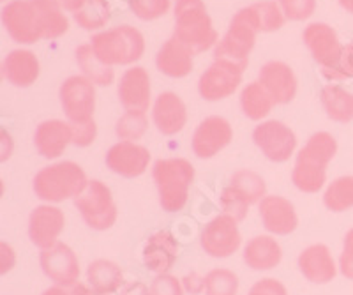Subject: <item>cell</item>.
Instances as JSON below:
<instances>
[{
  "label": "cell",
  "mask_w": 353,
  "mask_h": 295,
  "mask_svg": "<svg viewBox=\"0 0 353 295\" xmlns=\"http://www.w3.org/2000/svg\"><path fill=\"white\" fill-rule=\"evenodd\" d=\"M43 295H71V290L65 287H59V285H53V287L46 288L43 292Z\"/></svg>",
  "instance_id": "51"
},
{
  "label": "cell",
  "mask_w": 353,
  "mask_h": 295,
  "mask_svg": "<svg viewBox=\"0 0 353 295\" xmlns=\"http://www.w3.org/2000/svg\"><path fill=\"white\" fill-rule=\"evenodd\" d=\"M179 256V243L170 232H156L143 246V263L154 274H168Z\"/></svg>",
  "instance_id": "23"
},
{
  "label": "cell",
  "mask_w": 353,
  "mask_h": 295,
  "mask_svg": "<svg viewBox=\"0 0 353 295\" xmlns=\"http://www.w3.org/2000/svg\"><path fill=\"white\" fill-rule=\"evenodd\" d=\"M17 265V253L9 244H0V274H6Z\"/></svg>",
  "instance_id": "47"
},
{
  "label": "cell",
  "mask_w": 353,
  "mask_h": 295,
  "mask_svg": "<svg viewBox=\"0 0 353 295\" xmlns=\"http://www.w3.org/2000/svg\"><path fill=\"white\" fill-rule=\"evenodd\" d=\"M150 77L147 69L134 65L119 81V99L125 110L147 112L150 106Z\"/></svg>",
  "instance_id": "21"
},
{
  "label": "cell",
  "mask_w": 353,
  "mask_h": 295,
  "mask_svg": "<svg viewBox=\"0 0 353 295\" xmlns=\"http://www.w3.org/2000/svg\"><path fill=\"white\" fill-rule=\"evenodd\" d=\"M72 125V143L77 147H88L96 140L97 125L96 122H85V124H71Z\"/></svg>",
  "instance_id": "43"
},
{
  "label": "cell",
  "mask_w": 353,
  "mask_h": 295,
  "mask_svg": "<svg viewBox=\"0 0 353 295\" xmlns=\"http://www.w3.org/2000/svg\"><path fill=\"white\" fill-rule=\"evenodd\" d=\"M39 265L44 276L59 287L71 288L80 281V260L64 243H57L48 250H41Z\"/></svg>",
  "instance_id": "12"
},
{
  "label": "cell",
  "mask_w": 353,
  "mask_h": 295,
  "mask_svg": "<svg viewBox=\"0 0 353 295\" xmlns=\"http://www.w3.org/2000/svg\"><path fill=\"white\" fill-rule=\"evenodd\" d=\"M230 187L237 191L241 196H244L249 205L261 202L267 196V186L265 181L258 174L251 170H239L230 179Z\"/></svg>",
  "instance_id": "35"
},
{
  "label": "cell",
  "mask_w": 353,
  "mask_h": 295,
  "mask_svg": "<svg viewBox=\"0 0 353 295\" xmlns=\"http://www.w3.org/2000/svg\"><path fill=\"white\" fill-rule=\"evenodd\" d=\"M337 152L336 138L327 131L314 133L297 154L292 182L302 193H318L325 186L327 166Z\"/></svg>",
  "instance_id": "2"
},
{
  "label": "cell",
  "mask_w": 353,
  "mask_h": 295,
  "mask_svg": "<svg viewBox=\"0 0 353 295\" xmlns=\"http://www.w3.org/2000/svg\"><path fill=\"white\" fill-rule=\"evenodd\" d=\"M74 207L80 210L81 218L92 230L105 232L115 225L117 205L112 196V191L105 182L92 179L88 181L87 187L81 191L80 196L74 199Z\"/></svg>",
  "instance_id": "7"
},
{
  "label": "cell",
  "mask_w": 353,
  "mask_h": 295,
  "mask_svg": "<svg viewBox=\"0 0 353 295\" xmlns=\"http://www.w3.org/2000/svg\"><path fill=\"white\" fill-rule=\"evenodd\" d=\"M57 2H59L64 9H68V11L74 12L78 8H80L83 0H57Z\"/></svg>",
  "instance_id": "52"
},
{
  "label": "cell",
  "mask_w": 353,
  "mask_h": 295,
  "mask_svg": "<svg viewBox=\"0 0 353 295\" xmlns=\"http://www.w3.org/2000/svg\"><path fill=\"white\" fill-rule=\"evenodd\" d=\"M2 23L12 41L32 45L68 32L69 21L57 0H12L2 9Z\"/></svg>",
  "instance_id": "1"
},
{
  "label": "cell",
  "mask_w": 353,
  "mask_h": 295,
  "mask_svg": "<svg viewBox=\"0 0 353 295\" xmlns=\"http://www.w3.org/2000/svg\"><path fill=\"white\" fill-rule=\"evenodd\" d=\"M299 271L309 283L327 285L337 274L336 260L325 244H313L299 255Z\"/></svg>",
  "instance_id": "19"
},
{
  "label": "cell",
  "mask_w": 353,
  "mask_h": 295,
  "mask_svg": "<svg viewBox=\"0 0 353 295\" xmlns=\"http://www.w3.org/2000/svg\"><path fill=\"white\" fill-rule=\"evenodd\" d=\"M233 140V130L230 122L223 117H207L200 122L191 140L193 152L200 159H210L219 154Z\"/></svg>",
  "instance_id": "14"
},
{
  "label": "cell",
  "mask_w": 353,
  "mask_h": 295,
  "mask_svg": "<svg viewBox=\"0 0 353 295\" xmlns=\"http://www.w3.org/2000/svg\"><path fill=\"white\" fill-rule=\"evenodd\" d=\"M152 119L159 133L172 136L184 130L188 122V110L175 92H163L154 103Z\"/></svg>",
  "instance_id": "24"
},
{
  "label": "cell",
  "mask_w": 353,
  "mask_h": 295,
  "mask_svg": "<svg viewBox=\"0 0 353 295\" xmlns=\"http://www.w3.org/2000/svg\"><path fill=\"white\" fill-rule=\"evenodd\" d=\"M150 294L152 295H184L182 279L172 274H157L150 283Z\"/></svg>",
  "instance_id": "41"
},
{
  "label": "cell",
  "mask_w": 353,
  "mask_h": 295,
  "mask_svg": "<svg viewBox=\"0 0 353 295\" xmlns=\"http://www.w3.org/2000/svg\"><path fill=\"white\" fill-rule=\"evenodd\" d=\"M241 106L245 117L251 121H261L270 114L274 101L260 81H253V83H248L242 90Z\"/></svg>",
  "instance_id": "32"
},
{
  "label": "cell",
  "mask_w": 353,
  "mask_h": 295,
  "mask_svg": "<svg viewBox=\"0 0 353 295\" xmlns=\"http://www.w3.org/2000/svg\"><path fill=\"white\" fill-rule=\"evenodd\" d=\"M260 83L276 105H286L297 94V78L285 62H267L260 69Z\"/></svg>",
  "instance_id": "20"
},
{
  "label": "cell",
  "mask_w": 353,
  "mask_h": 295,
  "mask_svg": "<svg viewBox=\"0 0 353 295\" xmlns=\"http://www.w3.org/2000/svg\"><path fill=\"white\" fill-rule=\"evenodd\" d=\"M77 61L85 77L92 81L94 85L108 87L113 83L115 73H113L112 65H106L105 62L99 61V57H97L96 52H94L92 45L78 46Z\"/></svg>",
  "instance_id": "31"
},
{
  "label": "cell",
  "mask_w": 353,
  "mask_h": 295,
  "mask_svg": "<svg viewBox=\"0 0 353 295\" xmlns=\"http://www.w3.org/2000/svg\"><path fill=\"white\" fill-rule=\"evenodd\" d=\"M173 37L188 46L194 55L207 52L219 43L212 20L201 0H176Z\"/></svg>",
  "instance_id": "3"
},
{
  "label": "cell",
  "mask_w": 353,
  "mask_h": 295,
  "mask_svg": "<svg viewBox=\"0 0 353 295\" xmlns=\"http://www.w3.org/2000/svg\"><path fill=\"white\" fill-rule=\"evenodd\" d=\"M339 272L346 279H352L353 281V228H350L345 235L343 253L339 256Z\"/></svg>",
  "instance_id": "44"
},
{
  "label": "cell",
  "mask_w": 353,
  "mask_h": 295,
  "mask_svg": "<svg viewBox=\"0 0 353 295\" xmlns=\"http://www.w3.org/2000/svg\"><path fill=\"white\" fill-rule=\"evenodd\" d=\"M248 295H288V290L279 279L263 278L251 287Z\"/></svg>",
  "instance_id": "45"
},
{
  "label": "cell",
  "mask_w": 353,
  "mask_h": 295,
  "mask_svg": "<svg viewBox=\"0 0 353 295\" xmlns=\"http://www.w3.org/2000/svg\"><path fill=\"white\" fill-rule=\"evenodd\" d=\"M339 4H341L343 9H346V11L353 14V0H339Z\"/></svg>",
  "instance_id": "53"
},
{
  "label": "cell",
  "mask_w": 353,
  "mask_h": 295,
  "mask_svg": "<svg viewBox=\"0 0 353 295\" xmlns=\"http://www.w3.org/2000/svg\"><path fill=\"white\" fill-rule=\"evenodd\" d=\"M112 8L108 0H83L80 8L72 12L74 21L85 30H97L110 21Z\"/></svg>",
  "instance_id": "33"
},
{
  "label": "cell",
  "mask_w": 353,
  "mask_h": 295,
  "mask_svg": "<svg viewBox=\"0 0 353 295\" xmlns=\"http://www.w3.org/2000/svg\"><path fill=\"white\" fill-rule=\"evenodd\" d=\"M121 295H152L150 288L141 281H131L121 288Z\"/></svg>",
  "instance_id": "48"
},
{
  "label": "cell",
  "mask_w": 353,
  "mask_h": 295,
  "mask_svg": "<svg viewBox=\"0 0 353 295\" xmlns=\"http://www.w3.org/2000/svg\"><path fill=\"white\" fill-rule=\"evenodd\" d=\"M304 43L309 52L313 53L314 61L321 65L323 73L336 68L343 46L332 27L327 23H311L304 30Z\"/></svg>",
  "instance_id": "17"
},
{
  "label": "cell",
  "mask_w": 353,
  "mask_h": 295,
  "mask_svg": "<svg viewBox=\"0 0 353 295\" xmlns=\"http://www.w3.org/2000/svg\"><path fill=\"white\" fill-rule=\"evenodd\" d=\"M87 184V175L78 163L61 161L37 172L34 177V193L43 202L59 203L80 196Z\"/></svg>",
  "instance_id": "4"
},
{
  "label": "cell",
  "mask_w": 353,
  "mask_h": 295,
  "mask_svg": "<svg viewBox=\"0 0 353 295\" xmlns=\"http://www.w3.org/2000/svg\"><path fill=\"white\" fill-rule=\"evenodd\" d=\"M221 207L225 210V214L233 216V218L237 219V221H242V219L248 216L249 212V202L241 196L237 191L233 190V187H225L223 193H221Z\"/></svg>",
  "instance_id": "39"
},
{
  "label": "cell",
  "mask_w": 353,
  "mask_h": 295,
  "mask_svg": "<svg viewBox=\"0 0 353 295\" xmlns=\"http://www.w3.org/2000/svg\"><path fill=\"white\" fill-rule=\"evenodd\" d=\"M94 52L106 65H125L141 59L145 39L131 25H121L106 32H99L90 39Z\"/></svg>",
  "instance_id": "6"
},
{
  "label": "cell",
  "mask_w": 353,
  "mask_h": 295,
  "mask_svg": "<svg viewBox=\"0 0 353 295\" xmlns=\"http://www.w3.org/2000/svg\"><path fill=\"white\" fill-rule=\"evenodd\" d=\"M239 276L230 269H212L205 276V294L207 295H237Z\"/></svg>",
  "instance_id": "37"
},
{
  "label": "cell",
  "mask_w": 353,
  "mask_h": 295,
  "mask_svg": "<svg viewBox=\"0 0 353 295\" xmlns=\"http://www.w3.org/2000/svg\"><path fill=\"white\" fill-rule=\"evenodd\" d=\"M241 244L239 221L230 214H219L210 219L200 234L201 250L212 258H228L237 253Z\"/></svg>",
  "instance_id": "8"
},
{
  "label": "cell",
  "mask_w": 353,
  "mask_h": 295,
  "mask_svg": "<svg viewBox=\"0 0 353 295\" xmlns=\"http://www.w3.org/2000/svg\"><path fill=\"white\" fill-rule=\"evenodd\" d=\"M105 163L113 174L134 179L149 168L150 152L147 147L138 145L137 142H119L110 147Z\"/></svg>",
  "instance_id": "16"
},
{
  "label": "cell",
  "mask_w": 353,
  "mask_h": 295,
  "mask_svg": "<svg viewBox=\"0 0 353 295\" xmlns=\"http://www.w3.org/2000/svg\"><path fill=\"white\" fill-rule=\"evenodd\" d=\"M11 149H12L11 136H9L6 131H2V161H6L8 156H11Z\"/></svg>",
  "instance_id": "49"
},
{
  "label": "cell",
  "mask_w": 353,
  "mask_h": 295,
  "mask_svg": "<svg viewBox=\"0 0 353 295\" xmlns=\"http://www.w3.org/2000/svg\"><path fill=\"white\" fill-rule=\"evenodd\" d=\"M323 205L332 212H345L353 207V175L337 177L323 193Z\"/></svg>",
  "instance_id": "34"
},
{
  "label": "cell",
  "mask_w": 353,
  "mask_h": 295,
  "mask_svg": "<svg viewBox=\"0 0 353 295\" xmlns=\"http://www.w3.org/2000/svg\"><path fill=\"white\" fill-rule=\"evenodd\" d=\"M147 128H149V119H147L145 112L129 110L117 121L115 133L122 142H137L143 136Z\"/></svg>",
  "instance_id": "36"
},
{
  "label": "cell",
  "mask_w": 353,
  "mask_h": 295,
  "mask_svg": "<svg viewBox=\"0 0 353 295\" xmlns=\"http://www.w3.org/2000/svg\"><path fill=\"white\" fill-rule=\"evenodd\" d=\"M244 263L253 271H272L283 260V250L270 235H256L244 246Z\"/></svg>",
  "instance_id": "25"
},
{
  "label": "cell",
  "mask_w": 353,
  "mask_h": 295,
  "mask_svg": "<svg viewBox=\"0 0 353 295\" xmlns=\"http://www.w3.org/2000/svg\"><path fill=\"white\" fill-rule=\"evenodd\" d=\"M4 78L14 87H30L39 77V61L30 50H12L4 59Z\"/></svg>",
  "instance_id": "27"
},
{
  "label": "cell",
  "mask_w": 353,
  "mask_h": 295,
  "mask_svg": "<svg viewBox=\"0 0 353 295\" xmlns=\"http://www.w3.org/2000/svg\"><path fill=\"white\" fill-rule=\"evenodd\" d=\"M129 8L134 12V17L149 21L168 12L170 0H129Z\"/></svg>",
  "instance_id": "38"
},
{
  "label": "cell",
  "mask_w": 353,
  "mask_h": 295,
  "mask_svg": "<svg viewBox=\"0 0 353 295\" xmlns=\"http://www.w3.org/2000/svg\"><path fill=\"white\" fill-rule=\"evenodd\" d=\"M321 105L325 108L327 117L334 122L353 121V94L339 85H325L321 89Z\"/></svg>",
  "instance_id": "30"
},
{
  "label": "cell",
  "mask_w": 353,
  "mask_h": 295,
  "mask_svg": "<svg viewBox=\"0 0 353 295\" xmlns=\"http://www.w3.org/2000/svg\"><path fill=\"white\" fill-rule=\"evenodd\" d=\"M260 218L265 230L272 235H290L299 227V218L293 203L277 194H269L261 200Z\"/></svg>",
  "instance_id": "18"
},
{
  "label": "cell",
  "mask_w": 353,
  "mask_h": 295,
  "mask_svg": "<svg viewBox=\"0 0 353 295\" xmlns=\"http://www.w3.org/2000/svg\"><path fill=\"white\" fill-rule=\"evenodd\" d=\"M69 143H72V125L64 121H44L34 133V145L46 159L61 158Z\"/></svg>",
  "instance_id": "22"
},
{
  "label": "cell",
  "mask_w": 353,
  "mask_h": 295,
  "mask_svg": "<svg viewBox=\"0 0 353 295\" xmlns=\"http://www.w3.org/2000/svg\"><path fill=\"white\" fill-rule=\"evenodd\" d=\"M193 55L188 46L172 37L157 52V69L170 78H184L193 71Z\"/></svg>",
  "instance_id": "26"
},
{
  "label": "cell",
  "mask_w": 353,
  "mask_h": 295,
  "mask_svg": "<svg viewBox=\"0 0 353 295\" xmlns=\"http://www.w3.org/2000/svg\"><path fill=\"white\" fill-rule=\"evenodd\" d=\"M253 142L265 158L274 163H286L297 149V136L288 125L279 121H267L256 125Z\"/></svg>",
  "instance_id": "11"
},
{
  "label": "cell",
  "mask_w": 353,
  "mask_h": 295,
  "mask_svg": "<svg viewBox=\"0 0 353 295\" xmlns=\"http://www.w3.org/2000/svg\"><path fill=\"white\" fill-rule=\"evenodd\" d=\"M87 285L96 295H112L124 287V272L115 262L106 258L94 260L87 267Z\"/></svg>",
  "instance_id": "28"
},
{
  "label": "cell",
  "mask_w": 353,
  "mask_h": 295,
  "mask_svg": "<svg viewBox=\"0 0 353 295\" xmlns=\"http://www.w3.org/2000/svg\"><path fill=\"white\" fill-rule=\"evenodd\" d=\"M245 69L226 61H214L198 81V92L205 101H219L239 89Z\"/></svg>",
  "instance_id": "13"
},
{
  "label": "cell",
  "mask_w": 353,
  "mask_h": 295,
  "mask_svg": "<svg viewBox=\"0 0 353 295\" xmlns=\"http://www.w3.org/2000/svg\"><path fill=\"white\" fill-rule=\"evenodd\" d=\"M325 74L330 80H346V78H353V43H348L343 46L341 57L337 61L336 68L327 71Z\"/></svg>",
  "instance_id": "42"
},
{
  "label": "cell",
  "mask_w": 353,
  "mask_h": 295,
  "mask_svg": "<svg viewBox=\"0 0 353 295\" xmlns=\"http://www.w3.org/2000/svg\"><path fill=\"white\" fill-rule=\"evenodd\" d=\"M254 41H256V30L237 12L233 17L228 32L214 48V61L232 62L245 69L249 64V53L254 48Z\"/></svg>",
  "instance_id": "10"
},
{
  "label": "cell",
  "mask_w": 353,
  "mask_h": 295,
  "mask_svg": "<svg viewBox=\"0 0 353 295\" xmlns=\"http://www.w3.org/2000/svg\"><path fill=\"white\" fill-rule=\"evenodd\" d=\"M65 225V216L59 207L39 205L28 218V237L39 250H48L59 243Z\"/></svg>",
  "instance_id": "15"
},
{
  "label": "cell",
  "mask_w": 353,
  "mask_h": 295,
  "mask_svg": "<svg viewBox=\"0 0 353 295\" xmlns=\"http://www.w3.org/2000/svg\"><path fill=\"white\" fill-rule=\"evenodd\" d=\"M152 177L159 191V203L166 212L182 210L188 203L189 187L193 184L194 168L184 158L157 159Z\"/></svg>",
  "instance_id": "5"
},
{
  "label": "cell",
  "mask_w": 353,
  "mask_h": 295,
  "mask_svg": "<svg viewBox=\"0 0 353 295\" xmlns=\"http://www.w3.org/2000/svg\"><path fill=\"white\" fill-rule=\"evenodd\" d=\"M242 18L253 27L256 32H274L285 25V12L281 6L274 0H263L239 11Z\"/></svg>",
  "instance_id": "29"
},
{
  "label": "cell",
  "mask_w": 353,
  "mask_h": 295,
  "mask_svg": "<svg viewBox=\"0 0 353 295\" xmlns=\"http://www.w3.org/2000/svg\"><path fill=\"white\" fill-rule=\"evenodd\" d=\"M61 103L71 124L94 121L96 89L87 77H69L61 85Z\"/></svg>",
  "instance_id": "9"
},
{
  "label": "cell",
  "mask_w": 353,
  "mask_h": 295,
  "mask_svg": "<svg viewBox=\"0 0 353 295\" xmlns=\"http://www.w3.org/2000/svg\"><path fill=\"white\" fill-rule=\"evenodd\" d=\"M182 287L188 294L200 295L205 292V276L198 274V272H191L182 278Z\"/></svg>",
  "instance_id": "46"
},
{
  "label": "cell",
  "mask_w": 353,
  "mask_h": 295,
  "mask_svg": "<svg viewBox=\"0 0 353 295\" xmlns=\"http://www.w3.org/2000/svg\"><path fill=\"white\" fill-rule=\"evenodd\" d=\"M283 12L288 20L302 21L313 17L316 9V0H279Z\"/></svg>",
  "instance_id": "40"
},
{
  "label": "cell",
  "mask_w": 353,
  "mask_h": 295,
  "mask_svg": "<svg viewBox=\"0 0 353 295\" xmlns=\"http://www.w3.org/2000/svg\"><path fill=\"white\" fill-rule=\"evenodd\" d=\"M69 290H71V295H96V294H94L92 288L88 287V285H85V283H80V281H78L74 287L69 288Z\"/></svg>",
  "instance_id": "50"
}]
</instances>
